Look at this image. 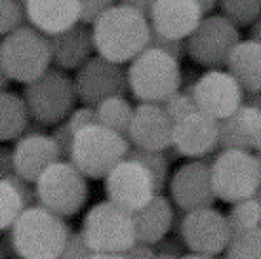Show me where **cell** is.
<instances>
[{"mask_svg":"<svg viewBox=\"0 0 261 259\" xmlns=\"http://www.w3.org/2000/svg\"><path fill=\"white\" fill-rule=\"evenodd\" d=\"M14 175V162H12V149L0 145V181H6Z\"/></svg>","mask_w":261,"mask_h":259,"instance_id":"b9f144b4","label":"cell"},{"mask_svg":"<svg viewBox=\"0 0 261 259\" xmlns=\"http://www.w3.org/2000/svg\"><path fill=\"white\" fill-rule=\"evenodd\" d=\"M196 4L200 6L202 14H210L212 10L218 6V0H196Z\"/></svg>","mask_w":261,"mask_h":259,"instance_id":"bcb514c9","label":"cell"},{"mask_svg":"<svg viewBox=\"0 0 261 259\" xmlns=\"http://www.w3.org/2000/svg\"><path fill=\"white\" fill-rule=\"evenodd\" d=\"M240 42V31L223 15L202 17L185 38V56L208 71H223L227 59Z\"/></svg>","mask_w":261,"mask_h":259,"instance_id":"30bf717a","label":"cell"},{"mask_svg":"<svg viewBox=\"0 0 261 259\" xmlns=\"http://www.w3.org/2000/svg\"><path fill=\"white\" fill-rule=\"evenodd\" d=\"M29 118L42 126H56L74 111L76 94L73 80L59 69H48L37 80L25 84L21 95Z\"/></svg>","mask_w":261,"mask_h":259,"instance_id":"ba28073f","label":"cell"},{"mask_svg":"<svg viewBox=\"0 0 261 259\" xmlns=\"http://www.w3.org/2000/svg\"><path fill=\"white\" fill-rule=\"evenodd\" d=\"M44 130H46V126H42V124L35 122V120H29V122H27V126H25V130H23V136H35V134H46Z\"/></svg>","mask_w":261,"mask_h":259,"instance_id":"f6af8a7d","label":"cell"},{"mask_svg":"<svg viewBox=\"0 0 261 259\" xmlns=\"http://www.w3.org/2000/svg\"><path fill=\"white\" fill-rule=\"evenodd\" d=\"M25 12L15 0H0V36L10 35L23 25Z\"/></svg>","mask_w":261,"mask_h":259,"instance_id":"d6a6232c","label":"cell"},{"mask_svg":"<svg viewBox=\"0 0 261 259\" xmlns=\"http://www.w3.org/2000/svg\"><path fill=\"white\" fill-rule=\"evenodd\" d=\"M218 147L223 151L259 152L261 111L240 105L232 115L218 120Z\"/></svg>","mask_w":261,"mask_h":259,"instance_id":"d6986e66","label":"cell"},{"mask_svg":"<svg viewBox=\"0 0 261 259\" xmlns=\"http://www.w3.org/2000/svg\"><path fill=\"white\" fill-rule=\"evenodd\" d=\"M10 82H12V80L8 79V74L4 72V69L0 67V92H6L8 86H10Z\"/></svg>","mask_w":261,"mask_h":259,"instance_id":"c3c4849f","label":"cell"},{"mask_svg":"<svg viewBox=\"0 0 261 259\" xmlns=\"http://www.w3.org/2000/svg\"><path fill=\"white\" fill-rule=\"evenodd\" d=\"M179 240L193 253L216 257L223 253L231 240L227 217L216 208H202L187 212L177 225Z\"/></svg>","mask_w":261,"mask_h":259,"instance_id":"7c38bea8","label":"cell"},{"mask_svg":"<svg viewBox=\"0 0 261 259\" xmlns=\"http://www.w3.org/2000/svg\"><path fill=\"white\" fill-rule=\"evenodd\" d=\"M51 56L48 36L21 25L0 42V67L10 80L29 84L50 69Z\"/></svg>","mask_w":261,"mask_h":259,"instance_id":"52a82bcc","label":"cell"},{"mask_svg":"<svg viewBox=\"0 0 261 259\" xmlns=\"http://www.w3.org/2000/svg\"><path fill=\"white\" fill-rule=\"evenodd\" d=\"M244 90L227 71H206L193 86L196 109L214 120L232 115L242 105Z\"/></svg>","mask_w":261,"mask_h":259,"instance_id":"9a60e30c","label":"cell"},{"mask_svg":"<svg viewBox=\"0 0 261 259\" xmlns=\"http://www.w3.org/2000/svg\"><path fill=\"white\" fill-rule=\"evenodd\" d=\"M122 6H128L132 8V10H136L138 14H141L143 17H149V14H151V8L152 4L156 2V0H118Z\"/></svg>","mask_w":261,"mask_h":259,"instance_id":"7bdbcfd3","label":"cell"},{"mask_svg":"<svg viewBox=\"0 0 261 259\" xmlns=\"http://www.w3.org/2000/svg\"><path fill=\"white\" fill-rule=\"evenodd\" d=\"M35 193L37 206L67 219L82 212L90 191L86 177L69 160H58L35 181Z\"/></svg>","mask_w":261,"mask_h":259,"instance_id":"8992f818","label":"cell"},{"mask_svg":"<svg viewBox=\"0 0 261 259\" xmlns=\"http://www.w3.org/2000/svg\"><path fill=\"white\" fill-rule=\"evenodd\" d=\"M202 17L204 14L196 0H156L147 21L159 35L174 40H185Z\"/></svg>","mask_w":261,"mask_h":259,"instance_id":"ac0fdd59","label":"cell"},{"mask_svg":"<svg viewBox=\"0 0 261 259\" xmlns=\"http://www.w3.org/2000/svg\"><path fill=\"white\" fill-rule=\"evenodd\" d=\"M242 105H248V107H254V109H261V94L259 92H244Z\"/></svg>","mask_w":261,"mask_h":259,"instance_id":"ee69618b","label":"cell"},{"mask_svg":"<svg viewBox=\"0 0 261 259\" xmlns=\"http://www.w3.org/2000/svg\"><path fill=\"white\" fill-rule=\"evenodd\" d=\"M126 159L136 160L145 168L149 175L152 177V185L156 193H162V189L168 185V175H170V162L164 157V152H149V151H139L130 147V151L126 154Z\"/></svg>","mask_w":261,"mask_h":259,"instance_id":"83f0119b","label":"cell"},{"mask_svg":"<svg viewBox=\"0 0 261 259\" xmlns=\"http://www.w3.org/2000/svg\"><path fill=\"white\" fill-rule=\"evenodd\" d=\"M90 259H124L122 253H94Z\"/></svg>","mask_w":261,"mask_h":259,"instance_id":"681fc988","label":"cell"},{"mask_svg":"<svg viewBox=\"0 0 261 259\" xmlns=\"http://www.w3.org/2000/svg\"><path fill=\"white\" fill-rule=\"evenodd\" d=\"M174 221L175 212L172 208V202L166 196L156 193L147 206L132 214L136 242L154 246L160 238H164L172 230Z\"/></svg>","mask_w":261,"mask_h":259,"instance_id":"603a6c76","label":"cell"},{"mask_svg":"<svg viewBox=\"0 0 261 259\" xmlns=\"http://www.w3.org/2000/svg\"><path fill=\"white\" fill-rule=\"evenodd\" d=\"M15 2H17V4H19L21 8H25V4H27V0H15Z\"/></svg>","mask_w":261,"mask_h":259,"instance_id":"db71d44e","label":"cell"},{"mask_svg":"<svg viewBox=\"0 0 261 259\" xmlns=\"http://www.w3.org/2000/svg\"><path fill=\"white\" fill-rule=\"evenodd\" d=\"M80 237L94 253H124L136 242L132 214L105 200L88 210Z\"/></svg>","mask_w":261,"mask_h":259,"instance_id":"9c48e42d","label":"cell"},{"mask_svg":"<svg viewBox=\"0 0 261 259\" xmlns=\"http://www.w3.org/2000/svg\"><path fill=\"white\" fill-rule=\"evenodd\" d=\"M128 90L139 103L160 105L179 90V61L160 50L145 48L130 61L126 69Z\"/></svg>","mask_w":261,"mask_h":259,"instance_id":"277c9868","label":"cell"},{"mask_svg":"<svg viewBox=\"0 0 261 259\" xmlns=\"http://www.w3.org/2000/svg\"><path fill=\"white\" fill-rule=\"evenodd\" d=\"M130 143L126 137L94 124L74 134L69 162L88 179H105V175L126 159Z\"/></svg>","mask_w":261,"mask_h":259,"instance_id":"3957f363","label":"cell"},{"mask_svg":"<svg viewBox=\"0 0 261 259\" xmlns=\"http://www.w3.org/2000/svg\"><path fill=\"white\" fill-rule=\"evenodd\" d=\"M122 255H124V259H154L156 257V252H154L152 246H149V244L134 242Z\"/></svg>","mask_w":261,"mask_h":259,"instance_id":"60d3db41","label":"cell"},{"mask_svg":"<svg viewBox=\"0 0 261 259\" xmlns=\"http://www.w3.org/2000/svg\"><path fill=\"white\" fill-rule=\"evenodd\" d=\"M95 109V118H97V124L103 126L107 130H113L118 136H124L128 134V126H130L132 120V113H134V107L132 103L126 97H107L103 99Z\"/></svg>","mask_w":261,"mask_h":259,"instance_id":"484cf974","label":"cell"},{"mask_svg":"<svg viewBox=\"0 0 261 259\" xmlns=\"http://www.w3.org/2000/svg\"><path fill=\"white\" fill-rule=\"evenodd\" d=\"M92 255L94 252L84 242V238L80 237V232H71L58 259H90Z\"/></svg>","mask_w":261,"mask_h":259,"instance_id":"e575fe53","label":"cell"},{"mask_svg":"<svg viewBox=\"0 0 261 259\" xmlns=\"http://www.w3.org/2000/svg\"><path fill=\"white\" fill-rule=\"evenodd\" d=\"M23 12L31 27L44 36L59 35L80 21L79 0H27Z\"/></svg>","mask_w":261,"mask_h":259,"instance_id":"44dd1931","label":"cell"},{"mask_svg":"<svg viewBox=\"0 0 261 259\" xmlns=\"http://www.w3.org/2000/svg\"><path fill=\"white\" fill-rule=\"evenodd\" d=\"M154 259H179V257H174V255H164V253H156V257Z\"/></svg>","mask_w":261,"mask_h":259,"instance_id":"816d5d0a","label":"cell"},{"mask_svg":"<svg viewBox=\"0 0 261 259\" xmlns=\"http://www.w3.org/2000/svg\"><path fill=\"white\" fill-rule=\"evenodd\" d=\"M227 217V223L232 235L261 229V202L259 198H246L232 204Z\"/></svg>","mask_w":261,"mask_h":259,"instance_id":"4316f807","label":"cell"},{"mask_svg":"<svg viewBox=\"0 0 261 259\" xmlns=\"http://www.w3.org/2000/svg\"><path fill=\"white\" fill-rule=\"evenodd\" d=\"M229 74L244 92L261 90V44L254 40H240L227 59Z\"/></svg>","mask_w":261,"mask_h":259,"instance_id":"cb8c5ba5","label":"cell"},{"mask_svg":"<svg viewBox=\"0 0 261 259\" xmlns=\"http://www.w3.org/2000/svg\"><path fill=\"white\" fill-rule=\"evenodd\" d=\"M172 147L179 157L202 159L218 149V120L195 111L174 124Z\"/></svg>","mask_w":261,"mask_h":259,"instance_id":"e0dca14e","label":"cell"},{"mask_svg":"<svg viewBox=\"0 0 261 259\" xmlns=\"http://www.w3.org/2000/svg\"><path fill=\"white\" fill-rule=\"evenodd\" d=\"M210 181L216 200L227 204L259 198L261 159L242 151H221L210 164Z\"/></svg>","mask_w":261,"mask_h":259,"instance_id":"5b68a950","label":"cell"},{"mask_svg":"<svg viewBox=\"0 0 261 259\" xmlns=\"http://www.w3.org/2000/svg\"><path fill=\"white\" fill-rule=\"evenodd\" d=\"M160 107H162L164 115L168 116V120H170L172 124L179 122V120L185 118L187 115L198 111L195 105V101H193V95L181 94V92L172 94L168 99H164L162 103H160Z\"/></svg>","mask_w":261,"mask_h":259,"instance_id":"1f68e13d","label":"cell"},{"mask_svg":"<svg viewBox=\"0 0 261 259\" xmlns=\"http://www.w3.org/2000/svg\"><path fill=\"white\" fill-rule=\"evenodd\" d=\"M48 44H50L51 63L63 72L76 71L92 58L94 51L92 33L82 23H76L59 35L48 36Z\"/></svg>","mask_w":261,"mask_h":259,"instance_id":"7402d4cb","label":"cell"},{"mask_svg":"<svg viewBox=\"0 0 261 259\" xmlns=\"http://www.w3.org/2000/svg\"><path fill=\"white\" fill-rule=\"evenodd\" d=\"M29 113L25 109L21 95L14 92H0V141H14L23 136L29 122Z\"/></svg>","mask_w":261,"mask_h":259,"instance_id":"d4e9b609","label":"cell"},{"mask_svg":"<svg viewBox=\"0 0 261 259\" xmlns=\"http://www.w3.org/2000/svg\"><path fill=\"white\" fill-rule=\"evenodd\" d=\"M105 194L115 206L134 214L156 194L152 177L136 160L124 159L105 175Z\"/></svg>","mask_w":261,"mask_h":259,"instance_id":"4fadbf2b","label":"cell"},{"mask_svg":"<svg viewBox=\"0 0 261 259\" xmlns=\"http://www.w3.org/2000/svg\"><path fill=\"white\" fill-rule=\"evenodd\" d=\"M218 4L221 8V15L237 29L250 27L259 19L261 0H218Z\"/></svg>","mask_w":261,"mask_h":259,"instance_id":"f1b7e54d","label":"cell"},{"mask_svg":"<svg viewBox=\"0 0 261 259\" xmlns=\"http://www.w3.org/2000/svg\"><path fill=\"white\" fill-rule=\"evenodd\" d=\"M116 4V0H79L80 6V21L94 23L99 15Z\"/></svg>","mask_w":261,"mask_h":259,"instance_id":"d590c367","label":"cell"},{"mask_svg":"<svg viewBox=\"0 0 261 259\" xmlns=\"http://www.w3.org/2000/svg\"><path fill=\"white\" fill-rule=\"evenodd\" d=\"M73 86L76 99L82 101V105L94 109L107 97H124L128 94L126 67L111 63L99 56L90 58L76 69Z\"/></svg>","mask_w":261,"mask_h":259,"instance_id":"8fae6325","label":"cell"},{"mask_svg":"<svg viewBox=\"0 0 261 259\" xmlns=\"http://www.w3.org/2000/svg\"><path fill=\"white\" fill-rule=\"evenodd\" d=\"M25 210L21 196L8 181H0V232L8 230Z\"/></svg>","mask_w":261,"mask_h":259,"instance_id":"4dcf8cb0","label":"cell"},{"mask_svg":"<svg viewBox=\"0 0 261 259\" xmlns=\"http://www.w3.org/2000/svg\"><path fill=\"white\" fill-rule=\"evenodd\" d=\"M0 259H10L6 255V252H4V248H2V244H0Z\"/></svg>","mask_w":261,"mask_h":259,"instance_id":"f5cc1de1","label":"cell"},{"mask_svg":"<svg viewBox=\"0 0 261 259\" xmlns=\"http://www.w3.org/2000/svg\"><path fill=\"white\" fill-rule=\"evenodd\" d=\"M179 259H216V257H208V255H198V253H185Z\"/></svg>","mask_w":261,"mask_h":259,"instance_id":"f907efd6","label":"cell"},{"mask_svg":"<svg viewBox=\"0 0 261 259\" xmlns=\"http://www.w3.org/2000/svg\"><path fill=\"white\" fill-rule=\"evenodd\" d=\"M92 44L97 56L111 63L124 65L139 56L149 42V21L136 10L115 4L94 23Z\"/></svg>","mask_w":261,"mask_h":259,"instance_id":"6da1fadb","label":"cell"},{"mask_svg":"<svg viewBox=\"0 0 261 259\" xmlns=\"http://www.w3.org/2000/svg\"><path fill=\"white\" fill-rule=\"evenodd\" d=\"M145 48H152V50H160L168 54L170 58H174L175 61H181L185 58V40H174V38H166V36L159 35L154 31H149V42Z\"/></svg>","mask_w":261,"mask_h":259,"instance_id":"836d02e7","label":"cell"},{"mask_svg":"<svg viewBox=\"0 0 261 259\" xmlns=\"http://www.w3.org/2000/svg\"><path fill=\"white\" fill-rule=\"evenodd\" d=\"M69 235L65 219L40 206L25 208L8 229L14 259H58Z\"/></svg>","mask_w":261,"mask_h":259,"instance_id":"7a4b0ae2","label":"cell"},{"mask_svg":"<svg viewBox=\"0 0 261 259\" xmlns=\"http://www.w3.org/2000/svg\"><path fill=\"white\" fill-rule=\"evenodd\" d=\"M58 160H61L58 147L46 134L21 136L12 149L14 173L31 185H35L40 173Z\"/></svg>","mask_w":261,"mask_h":259,"instance_id":"ffe728a7","label":"cell"},{"mask_svg":"<svg viewBox=\"0 0 261 259\" xmlns=\"http://www.w3.org/2000/svg\"><path fill=\"white\" fill-rule=\"evenodd\" d=\"M250 29H252V35H250V40H254V42H259L261 40V21H254L250 25ZM261 44V42H259Z\"/></svg>","mask_w":261,"mask_h":259,"instance_id":"7dc6e473","label":"cell"},{"mask_svg":"<svg viewBox=\"0 0 261 259\" xmlns=\"http://www.w3.org/2000/svg\"><path fill=\"white\" fill-rule=\"evenodd\" d=\"M6 181L15 189V191H17V194L21 196L23 206H25V208H33V206H37V193H35V185H31V183H27V181H23L21 177H17L15 173Z\"/></svg>","mask_w":261,"mask_h":259,"instance_id":"f35d334b","label":"cell"},{"mask_svg":"<svg viewBox=\"0 0 261 259\" xmlns=\"http://www.w3.org/2000/svg\"><path fill=\"white\" fill-rule=\"evenodd\" d=\"M152 250L156 253H164V255H174V257H181L185 255V246L179 238H160L156 244L152 246Z\"/></svg>","mask_w":261,"mask_h":259,"instance_id":"ab89813d","label":"cell"},{"mask_svg":"<svg viewBox=\"0 0 261 259\" xmlns=\"http://www.w3.org/2000/svg\"><path fill=\"white\" fill-rule=\"evenodd\" d=\"M214 157L208 154L179 166L170 179V196L175 206L185 214L214 206L216 196L210 181V164Z\"/></svg>","mask_w":261,"mask_h":259,"instance_id":"5bb4252c","label":"cell"},{"mask_svg":"<svg viewBox=\"0 0 261 259\" xmlns=\"http://www.w3.org/2000/svg\"><path fill=\"white\" fill-rule=\"evenodd\" d=\"M67 124H69V128L73 130V134L80 132L82 128L94 126V124H97V118H95V109L86 107V105H82L80 109H74L73 113L67 116Z\"/></svg>","mask_w":261,"mask_h":259,"instance_id":"74e56055","label":"cell"},{"mask_svg":"<svg viewBox=\"0 0 261 259\" xmlns=\"http://www.w3.org/2000/svg\"><path fill=\"white\" fill-rule=\"evenodd\" d=\"M223 259H261V229L232 235Z\"/></svg>","mask_w":261,"mask_h":259,"instance_id":"f546056e","label":"cell"},{"mask_svg":"<svg viewBox=\"0 0 261 259\" xmlns=\"http://www.w3.org/2000/svg\"><path fill=\"white\" fill-rule=\"evenodd\" d=\"M2 38H4V36H0V42H2Z\"/></svg>","mask_w":261,"mask_h":259,"instance_id":"11a10c76","label":"cell"},{"mask_svg":"<svg viewBox=\"0 0 261 259\" xmlns=\"http://www.w3.org/2000/svg\"><path fill=\"white\" fill-rule=\"evenodd\" d=\"M50 137H51V141L56 143V147H58L59 157H61V159L69 160V154H71V147H73L74 134H73V130L69 128L67 120L56 124V128H54V132H51Z\"/></svg>","mask_w":261,"mask_h":259,"instance_id":"8d00e7d4","label":"cell"},{"mask_svg":"<svg viewBox=\"0 0 261 259\" xmlns=\"http://www.w3.org/2000/svg\"><path fill=\"white\" fill-rule=\"evenodd\" d=\"M174 124L168 120L160 105L139 103L134 107L126 139L134 149L149 152H164L172 143Z\"/></svg>","mask_w":261,"mask_h":259,"instance_id":"2e32d148","label":"cell"}]
</instances>
